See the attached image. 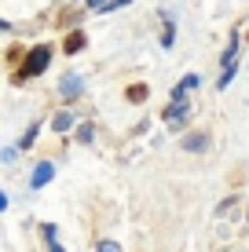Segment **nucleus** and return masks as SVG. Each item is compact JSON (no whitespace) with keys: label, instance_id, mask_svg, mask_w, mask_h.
I'll return each mask as SVG.
<instances>
[{"label":"nucleus","instance_id":"f257e3e1","mask_svg":"<svg viewBox=\"0 0 249 252\" xmlns=\"http://www.w3.org/2000/svg\"><path fill=\"white\" fill-rule=\"evenodd\" d=\"M48 63H51V48L40 44V48L30 51V59H26V69H22V73H26V77H37V73H44V69H48Z\"/></svg>","mask_w":249,"mask_h":252},{"label":"nucleus","instance_id":"f03ea898","mask_svg":"<svg viewBox=\"0 0 249 252\" xmlns=\"http://www.w3.org/2000/svg\"><path fill=\"white\" fill-rule=\"evenodd\" d=\"M187 117H191V106H187L183 99H173V102H169V110H165V121H169V128H179Z\"/></svg>","mask_w":249,"mask_h":252},{"label":"nucleus","instance_id":"7ed1b4c3","mask_svg":"<svg viewBox=\"0 0 249 252\" xmlns=\"http://www.w3.org/2000/svg\"><path fill=\"white\" fill-rule=\"evenodd\" d=\"M51 176H55V164H51V161H40L37 168H33V176H30V187H33V190L48 187V183H51Z\"/></svg>","mask_w":249,"mask_h":252},{"label":"nucleus","instance_id":"20e7f679","mask_svg":"<svg viewBox=\"0 0 249 252\" xmlns=\"http://www.w3.org/2000/svg\"><path fill=\"white\" fill-rule=\"evenodd\" d=\"M59 92H63V99H77V95H81V77H77V73H66L63 84H59Z\"/></svg>","mask_w":249,"mask_h":252},{"label":"nucleus","instance_id":"39448f33","mask_svg":"<svg viewBox=\"0 0 249 252\" xmlns=\"http://www.w3.org/2000/svg\"><path fill=\"white\" fill-rule=\"evenodd\" d=\"M81 48H84V33H81V30H73L70 37H66L63 51H66V55H73V51H81Z\"/></svg>","mask_w":249,"mask_h":252},{"label":"nucleus","instance_id":"423d86ee","mask_svg":"<svg viewBox=\"0 0 249 252\" xmlns=\"http://www.w3.org/2000/svg\"><path fill=\"white\" fill-rule=\"evenodd\" d=\"M205 143H209V139H205L202 132H194V135L183 139V150H205Z\"/></svg>","mask_w":249,"mask_h":252},{"label":"nucleus","instance_id":"0eeeda50","mask_svg":"<svg viewBox=\"0 0 249 252\" xmlns=\"http://www.w3.org/2000/svg\"><path fill=\"white\" fill-rule=\"evenodd\" d=\"M51 128H55V132H66V128H73V114H55V121H51Z\"/></svg>","mask_w":249,"mask_h":252},{"label":"nucleus","instance_id":"6e6552de","mask_svg":"<svg viewBox=\"0 0 249 252\" xmlns=\"http://www.w3.org/2000/svg\"><path fill=\"white\" fill-rule=\"evenodd\" d=\"M77 139H81V143H92V139H96V128H92V125H81V128H77Z\"/></svg>","mask_w":249,"mask_h":252},{"label":"nucleus","instance_id":"1a4fd4ad","mask_svg":"<svg viewBox=\"0 0 249 252\" xmlns=\"http://www.w3.org/2000/svg\"><path fill=\"white\" fill-rule=\"evenodd\" d=\"M235 69H238V66H224V77L216 81V88H227V84L235 81Z\"/></svg>","mask_w":249,"mask_h":252},{"label":"nucleus","instance_id":"9d476101","mask_svg":"<svg viewBox=\"0 0 249 252\" xmlns=\"http://www.w3.org/2000/svg\"><path fill=\"white\" fill-rule=\"evenodd\" d=\"M37 132H40V125H33V128H30V132H26V135H22V146H33V139H37Z\"/></svg>","mask_w":249,"mask_h":252},{"label":"nucleus","instance_id":"9b49d317","mask_svg":"<svg viewBox=\"0 0 249 252\" xmlns=\"http://www.w3.org/2000/svg\"><path fill=\"white\" fill-rule=\"evenodd\" d=\"M96 252H121V245H117V241H99Z\"/></svg>","mask_w":249,"mask_h":252},{"label":"nucleus","instance_id":"f8f14e48","mask_svg":"<svg viewBox=\"0 0 249 252\" xmlns=\"http://www.w3.org/2000/svg\"><path fill=\"white\" fill-rule=\"evenodd\" d=\"M51 252H63V245H51Z\"/></svg>","mask_w":249,"mask_h":252}]
</instances>
